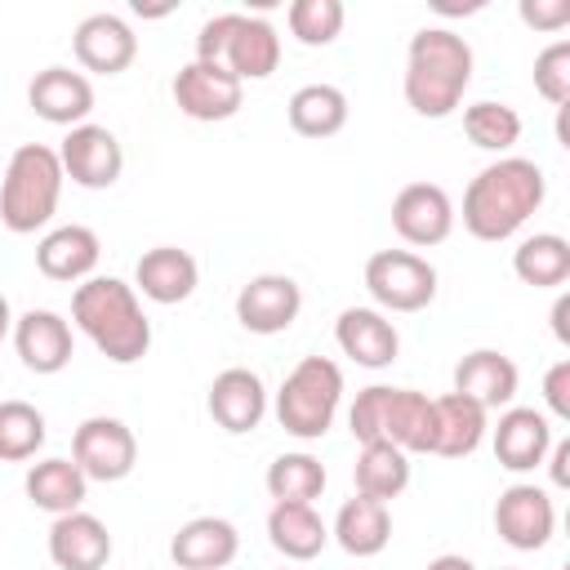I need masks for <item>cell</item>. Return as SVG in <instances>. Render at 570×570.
<instances>
[{
	"instance_id": "cell-1",
	"label": "cell",
	"mask_w": 570,
	"mask_h": 570,
	"mask_svg": "<svg viewBox=\"0 0 570 570\" xmlns=\"http://www.w3.org/2000/svg\"><path fill=\"white\" fill-rule=\"evenodd\" d=\"M548 196V178L534 160L525 156H499L485 169H476V178L463 191V227L485 240L499 245L508 236H517L543 205Z\"/></svg>"
},
{
	"instance_id": "cell-2",
	"label": "cell",
	"mask_w": 570,
	"mask_h": 570,
	"mask_svg": "<svg viewBox=\"0 0 570 570\" xmlns=\"http://www.w3.org/2000/svg\"><path fill=\"white\" fill-rule=\"evenodd\" d=\"M71 325L111 361L134 365L151 352V321L138 303V289L120 276H89L71 294Z\"/></svg>"
},
{
	"instance_id": "cell-3",
	"label": "cell",
	"mask_w": 570,
	"mask_h": 570,
	"mask_svg": "<svg viewBox=\"0 0 570 570\" xmlns=\"http://www.w3.org/2000/svg\"><path fill=\"white\" fill-rule=\"evenodd\" d=\"M472 45L450 31V27H419L410 36L405 49V102L428 116V120H445L454 116V107L463 102L468 85H472Z\"/></svg>"
},
{
	"instance_id": "cell-4",
	"label": "cell",
	"mask_w": 570,
	"mask_h": 570,
	"mask_svg": "<svg viewBox=\"0 0 570 570\" xmlns=\"http://www.w3.org/2000/svg\"><path fill=\"white\" fill-rule=\"evenodd\" d=\"M62 183L67 174H62L58 151L45 142H22L9 156L4 178H0V223L13 236H31L49 227L62 200Z\"/></svg>"
},
{
	"instance_id": "cell-5",
	"label": "cell",
	"mask_w": 570,
	"mask_h": 570,
	"mask_svg": "<svg viewBox=\"0 0 570 570\" xmlns=\"http://www.w3.org/2000/svg\"><path fill=\"white\" fill-rule=\"evenodd\" d=\"M343 405V370L330 356H303L276 387V423L298 441H321Z\"/></svg>"
},
{
	"instance_id": "cell-6",
	"label": "cell",
	"mask_w": 570,
	"mask_h": 570,
	"mask_svg": "<svg viewBox=\"0 0 570 570\" xmlns=\"http://www.w3.org/2000/svg\"><path fill=\"white\" fill-rule=\"evenodd\" d=\"M365 289L379 312H423L436 298V267L414 249H379L365 263Z\"/></svg>"
},
{
	"instance_id": "cell-7",
	"label": "cell",
	"mask_w": 570,
	"mask_h": 570,
	"mask_svg": "<svg viewBox=\"0 0 570 570\" xmlns=\"http://www.w3.org/2000/svg\"><path fill=\"white\" fill-rule=\"evenodd\" d=\"M71 463L89 476V481H125L138 463V436L125 419H111V414H89L76 436H71Z\"/></svg>"
},
{
	"instance_id": "cell-8",
	"label": "cell",
	"mask_w": 570,
	"mask_h": 570,
	"mask_svg": "<svg viewBox=\"0 0 570 570\" xmlns=\"http://www.w3.org/2000/svg\"><path fill=\"white\" fill-rule=\"evenodd\" d=\"M245 102V85L223 67V62H183L174 76V107L187 120L214 125V120H232Z\"/></svg>"
},
{
	"instance_id": "cell-9",
	"label": "cell",
	"mask_w": 570,
	"mask_h": 570,
	"mask_svg": "<svg viewBox=\"0 0 570 570\" xmlns=\"http://www.w3.org/2000/svg\"><path fill=\"white\" fill-rule=\"evenodd\" d=\"M494 530L517 552L548 548V539L557 534V503H552V494L543 485H534V481L508 485L499 494V503H494Z\"/></svg>"
},
{
	"instance_id": "cell-10",
	"label": "cell",
	"mask_w": 570,
	"mask_h": 570,
	"mask_svg": "<svg viewBox=\"0 0 570 570\" xmlns=\"http://www.w3.org/2000/svg\"><path fill=\"white\" fill-rule=\"evenodd\" d=\"M58 160H62V174L85 187V191H102L120 178L125 169V151H120V138L107 129V125H76L67 129L62 147H58Z\"/></svg>"
},
{
	"instance_id": "cell-11",
	"label": "cell",
	"mask_w": 570,
	"mask_h": 570,
	"mask_svg": "<svg viewBox=\"0 0 570 570\" xmlns=\"http://www.w3.org/2000/svg\"><path fill=\"white\" fill-rule=\"evenodd\" d=\"M454 200L445 187L436 183H405L392 196V227L405 245L414 249H432L454 232Z\"/></svg>"
},
{
	"instance_id": "cell-12",
	"label": "cell",
	"mask_w": 570,
	"mask_h": 570,
	"mask_svg": "<svg viewBox=\"0 0 570 570\" xmlns=\"http://www.w3.org/2000/svg\"><path fill=\"white\" fill-rule=\"evenodd\" d=\"M303 312V289L285 272H258L236 294V321L249 334H285Z\"/></svg>"
},
{
	"instance_id": "cell-13",
	"label": "cell",
	"mask_w": 570,
	"mask_h": 570,
	"mask_svg": "<svg viewBox=\"0 0 570 570\" xmlns=\"http://www.w3.org/2000/svg\"><path fill=\"white\" fill-rule=\"evenodd\" d=\"M490 441H494L499 468H508V472H534L548 459L557 432H552V419L543 410H534V405H508V410H499V423H494Z\"/></svg>"
},
{
	"instance_id": "cell-14",
	"label": "cell",
	"mask_w": 570,
	"mask_h": 570,
	"mask_svg": "<svg viewBox=\"0 0 570 570\" xmlns=\"http://www.w3.org/2000/svg\"><path fill=\"white\" fill-rule=\"evenodd\" d=\"M13 347H18V361L31 374H58L76 356L71 321L49 312V307H31V312L13 316Z\"/></svg>"
},
{
	"instance_id": "cell-15",
	"label": "cell",
	"mask_w": 570,
	"mask_h": 570,
	"mask_svg": "<svg viewBox=\"0 0 570 570\" xmlns=\"http://www.w3.org/2000/svg\"><path fill=\"white\" fill-rule=\"evenodd\" d=\"M76 62L94 76H120L138 58V36L120 13H89L71 36Z\"/></svg>"
},
{
	"instance_id": "cell-16",
	"label": "cell",
	"mask_w": 570,
	"mask_h": 570,
	"mask_svg": "<svg viewBox=\"0 0 570 570\" xmlns=\"http://www.w3.org/2000/svg\"><path fill=\"white\" fill-rule=\"evenodd\" d=\"M27 102L40 120H49L58 129H76L94 111V85H89V76H80L71 67H45L31 76Z\"/></svg>"
},
{
	"instance_id": "cell-17",
	"label": "cell",
	"mask_w": 570,
	"mask_h": 570,
	"mask_svg": "<svg viewBox=\"0 0 570 570\" xmlns=\"http://www.w3.org/2000/svg\"><path fill=\"white\" fill-rule=\"evenodd\" d=\"M205 405H209V419H214L223 432L245 436V432H254V428L263 423V414H267V387H263V379H258L254 370L232 365V370L214 374Z\"/></svg>"
},
{
	"instance_id": "cell-18",
	"label": "cell",
	"mask_w": 570,
	"mask_h": 570,
	"mask_svg": "<svg viewBox=\"0 0 570 570\" xmlns=\"http://www.w3.org/2000/svg\"><path fill=\"white\" fill-rule=\"evenodd\" d=\"M334 343L365 370H387L401 352V334L379 307H343L334 321Z\"/></svg>"
},
{
	"instance_id": "cell-19",
	"label": "cell",
	"mask_w": 570,
	"mask_h": 570,
	"mask_svg": "<svg viewBox=\"0 0 570 570\" xmlns=\"http://www.w3.org/2000/svg\"><path fill=\"white\" fill-rule=\"evenodd\" d=\"M517 383H521V370L499 347H476V352L459 356V365H454V392L476 401L485 414L508 410L512 396H517Z\"/></svg>"
},
{
	"instance_id": "cell-20",
	"label": "cell",
	"mask_w": 570,
	"mask_h": 570,
	"mask_svg": "<svg viewBox=\"0 0 570 570\" xmlns=\"http://www.w3.org/2000/svg\"><path fill=\"white\" fill-rule=\"evenodd\" d=\"M49 561L58 570H102L111 561V530L85 508L62 512L49 525Z\"/></svg>"
},
{
	"instance_id": "cell-21",
	"label": "cell",
	"mask_w": 570,
	"mask_h": 570,
	"mask_svg": "<svg viewBox=\"0 0 570 570\" xmlns=\"http://www.w3.org/2000/svg\"><path fill=\"white\" fill-rule=\"evenodd\" d=\"M102 258V240L94 227L85 223H62V227H49L40 240H36V267L40 276L49 281H89L94 267Z\"/></svg>"
},
{
	"instance_id": "cell-22",
	"label": "cell",
	"mask_w": 570,
	"mask_h": 570,
	"mask_svg": "<svg viewBox=\"0 0 570 570\" xmlns=\"http://www.w3.org/2000/svg\"><path fill=\"white\" fill-rule=\"evenodd\" d=\"M200 285V267L187 249L178 245H156L134 263V289L160 307H174L183 298H191Z\"/></svg>"
},
{
	"instance_id": "cell-23",
	"label": "cell",
	"mask_w": 570,
	"mask_h": 570,
	"mask_svg": "<svg viewBox=\"0 0 570 570\" xmlns=\"http://www.w3.org/2000/svg\"><path fill=\"white\" fill-rule=\"evenodd\" d=\"M240 552V534L227 517H191L169 539V561L178 570H223Z\"/></svg>"
},
{
	"instance_id": "cell-24",
	"label": "cell",
	"mask_w": 570,
	"mask_h": 570,
	"mask_svg": "<svg viewBox=\"0 0 570 570\" xmlns=\"http://www.w3.org/2000/svg\"><path fill=\"white\" fill-rule=\"evenodd\" d=\"M223 67L245 80H267L281 67V31L258 13H236V27L223 49Z\"/></svg>"
},
{
	"instance_id": "cell-25",
	"label": "cell",
	"mask_w": 570,
	"mask_h": 570,
	"mask_svg": "<svg viewBox=\"0 0 570 570\" xmlns=\"http://www.w3.org/2000/svg\"><path fill=\"white\" fill-rule=\"evenodd\" d=\"M330 539H334L347 557H379V552L392 543V512H387V503L365 499V494L347 499V503L338 508L334 525H330Z\"/></svg>"
},
{
	"instance_id": "cell-26",
	"label": "cell",
	"mask_w": 570,
	"mask_h": 570,
	"mask_svg": "<svg viewBox=\"0 0 570 570\" xmlns=\"http://www.w3.org/2000/svg\"><path fill=\"white\" fill-rule=\"evenodd\" d=\"M267 543L285 561H312L330 543V525L312 503H272L267 512Z\"/></svg>"
},
{
	"instance_id": "cell-27",
	"label": "cell",
	"mask_w": 570,
	"mask_h": 570,
	"mask_svg": "<svg viewBox=\"0 0 570 570\" xmlns=\"http://www.w3.org/2000/svg\"><path fill=\"white\" fill-rule=\"evenodd\" d=\"M432 410H436L432 454H441V459H468L485 441L490 414L476 401H468L459 392H445V396H432Z\"/></svg>"
},
{
	"instance_id": "cell-28",
	"label": "cell",
	"mask_w": 570,
	"mask_h": 570,
	"mask_svg": "<svg viewBox=\"0 0 570 570\" xmlns=\"http://www.w3.org/2000/svg\"><path fill=\"white\" fill-rule=\"evenodd\" d=\"M31 508L49 512V517H62V512H76L89 494V476L71 463V459H40L27 468V481H22Z\"/></svg>"
},
{
	"instance_id": "cell-29",
	"label": "cell",
	"mask_w": 570,
	"mask_h": 570,
	"mask_svg": "<svg viewBox=\"0 0 570 570\" xmlns=\"http://www.w3.org/2000/svg\"><path fill=\"white\" fill-rule=\"evenodd\" d=\"M285 116H289V129L303 138H334L347 125V94L338 85H325V80L303 85L289 94Z\"/></svg>"
},
{
	"instance_id": "cell-30",
	"label": "cell",
	"mask_w": 570,
	"mask_h": 570,
	"mask_svg": "<svg viewBox=\"0 0 570 570\" xmlns=\"http://www.w3.org/2000/svg\"><path fill=\"white\" fill-rule=\"evenodd\" d=\"M512 272L521 285L561 289L570 281V240L557 232H534L512 249Z\"/></svg>"
},
{
	"instance_id": "cell-31",
	"label": "cell",
	"mask_w": 570,
	"mask_h": 570,
	"mask_svg": "<svg viewBox=\"0 0 570 570\" xmlns=\"http://www.w3.org/2000/svg\"><path fill=\"white\" fill-rule=\"evenodd\" d=\"M396 450L405 454H432V436H436V410L432 396L414 392V387H392V405H387V432H383Z\"/></svg>"
},
{
	"instance_id": "cell-32",
	"label": "cell",
	"mask_w": 570,
	"mask_h": 570,
	"mask_svg": "<svg viewBox=\"0 0 570 570\" xmlns=\"http://www.w3.org/2000/svg\"><path fill=\"white\" fill-rule=\"evenodd\" d=\"M352 481H356V494L387 503V499H396L410 485V454L396 450L392 441L361 445V454L352 463Z\"/></svg>"
},
{
	"instance_id": "cell-33",
	"label": "cell",
	"mask_w": 570,
	"mask_h": 570,
	"mask_svg": "<svg viewBox=\"0 0 570 570\" xmlns=\"http://www.w3.org/2000/svg\"><path fill=\"white\" fill-rule=\"evenodd\" d=\"M267 494L272 503H316L321 490H325V463L307 450H289V454H276L267 463Z\"/></svg>"
},
{
	"instance_id": "cell-34",
	"label": "cell",
	"mask_w": 570,
	"mask_h": 570,
	"mask_svg": "<svg viewBox=\"0 0 570 570\" xmlns=\"http://www.w3.org/2000/svg\"><path fill=\"white\" fill-rule=\"evenodd\" d=\"M463 134H468L472 147L508 156V151L517 147V138H521V116H517V107H508V102L481 98V102L463 107Z\"/></svg>"
},
{
	"instance_id": "cell-35",
	"label": "cell",
	"mask_w": 570,
	"mask_h": 570,
	"mask_svg": "<svg viewBox=\"0 0 570 570\" xmlns=\"http://www.w3.org/2000/svg\"><path fill=\"white\" fill-rule=\"evenodd\" d=\"M49 428L31 401H0V463H27L45 445Z\"/></svg>"
},
{
	"instance_id": "cell-36",
	"label": "cell",
	"mask_w": 570,
	"mask_h": 570,
	"mask_svg": "<svg viewBox=\"0 0 570 570\" xmlns=\"http://www.w3.org/2000/svg\"><path fill=\"white\" fill-rule=\"evenodd\" d=\"M285 22H289V36L307 49H325L338 40L343 22H347V9L343 0H294L285 9Z\"/></svg>"
},
{
	"instance_id": "cell-37",
	"label": "cell",
	"mask_w": 570,
	"mask_h": 570,
	"mask_svg": "<svg viewBox=\"0 0 570 570\" xmlns=\"http://www.w3.org/2000/svg\"><path fill=\"white\" fill-rule=\"evenodd\" d=\"M387 405H392V387L387 383H370L356 392L352 410H347V428L361 445H374V441H387Z\"/></svg>"
},
{
	"instance_id": "cell-38",
	"label": "cell",
	"mask_w": 570,
	"mask_h": 570,
	"mask_svg": "<svg viewBox=\"0 0 570 570\" xmlns=\"http://www.w3.org/2000/svg\"><path fill=\"white\" fill-rule=\"evenodd\" d=\"M534 89L552 107L570 102V40H552L548 49H539V58H534Z\"/></svg>"
},
{
	"instance_id": "cell-39",
	"label": "cell",
	"mask_w": 570,
	"mask_h": 570,
	"mask_svg": "<svg viewBox=\"0 0 570 570\" xmlns=\"http://www.w3.org/2000/svg\"><path fill=\"white\" fill-rule=\"evenodd\" d=\"M236 27V13H214L200 22L196 31V58L200 62H223V49H227V36Z\"/></svg>"
},
{
	"instance_id": "cell-40",
	"label": "cell",
	"mask_w": 570,
	"mask_h": 570,
	"mask_svg": "<svg viewBox=\"0 0 570 570\" xmlns=\"http://www.w3.org/2000/svg\"><path fill=\"white\" fill-rule=\"evenodd\" d=\"M543 401H548L557 423H570V361H557L543 374Z\"/></svg>"
},
{
	"instance_id": "cell-41",
	"label": "cell",
	"mask_w": 570,
	"mask_h": 570,
	"mask_svg": "<svg viewBox=\"0 0 570 570\" xmlns=\"http://www.w3.org/2000/svg\"><path fill=\"white\" fill-rule=\"evenodd\" d=\"M521 22L539 27V31H561L570 22V0H521Z\"/></svg>"
},
{
	"instance_id": "cell-42",
	"label": "cell",
	"mask_w": 570,
	"mask_h": 570,
	"mask_svg": "<svg viewBox=\"0 0 570 570\" xmlns=\"http://www.w3.org/2000/svg\"><path fill=\"white\" fill-rule=\"evenodd\" d=\"M548 476H552V485L557 490H566L570 485V441H552V450H548Z\"/></svg>"
},
{
	"instance_id": "cell-43",
	"label": "cell",
	"mask_w": 570,
	"mask_h": 570,
	"mask_svg": "<svg viewBox=\"0 0 570 570\" xmlns=\"http://www.w3.org/2000/svg\"><path fill=\"white\" fill-rule=\"evenodd\" d=\"M566 316H570V298L561 294V298L552 303V334H557V343H570V325H566Z\"/></svg>"
},
{
	"instance_id": "cell-44",
	"label": "cell",
	"mask_w": 570,
	"mask_h": 570,
	"mask_svg": "<svg viewBox=\"0 0 570 570\" xmlns=\"http://www.w3.org/2000/svg\"><path fill=\"white\" fill-rule=\"evenodd\" d=\"M423 570H476V566H472L463 552H441V557H432Z\"/></svg>"
},
{
	"instance_id": "cell-45",
	"label": "cell",
	"mask_w": 570,
	"mask_h": 570,
	"mask_svg": "<svg viewBox=\"0 0 570 570\" xmlns=\"http://www.w3.org/2000/svg\"><path fill=\"white\" fill-rule=\"evenodd\" d=\"M13 334V307H9V298L0 294V343Z\"/></svg>"
},
{
	"instance_id": "cell-46",
	"label": "cell",
	"mask_w": 570,
	"mask_h": 570,
	"mask_svg": "<svg viewBox=\"0 0 570 570\" xmlns=\"http://www.w3.org/2000/svg\"><path fill=\"white\" fill-rule=\"evenodd\" d=\"M499 570H517V566H499Z\"/></svg>"
}]
</instances>
